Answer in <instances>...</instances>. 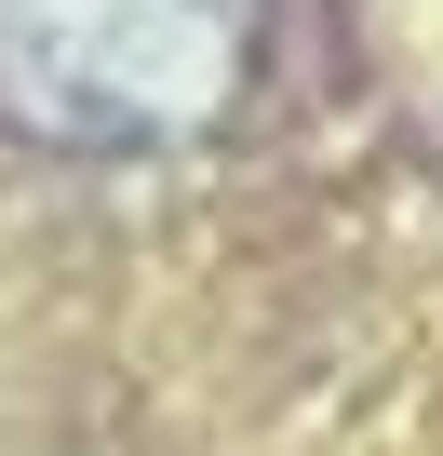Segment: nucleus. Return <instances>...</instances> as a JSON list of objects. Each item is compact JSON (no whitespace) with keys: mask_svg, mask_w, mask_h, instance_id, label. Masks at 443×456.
I'll use <instances>...</instances> for the list:
<instances>
[{"mask_svg":"<svg viewBox=\"0 0 443 456\" xmlns=\"http://www.w3.org/2000/svg\"><path fill=\"white\" fill-rule=\"evenodd\" d=\"M256 68V0H0V108L68 148L201 134Z\"/></svg>","mask_w":443,"mask_h":456,"instance_id":"f257e3e1","label":"nucleus"}]
</instances>
